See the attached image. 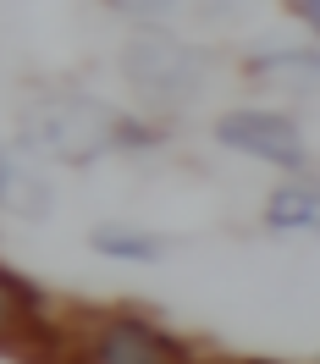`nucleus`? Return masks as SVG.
<instances>
[{
    "label": "nucleus",
    "instance_id": "nucleus-10",
    "mask_svg": "<svg viewBox=\"0 0 320 364\" xmlns=\"http://www.w3.org/2000/svg\"><path fill=\"white\" fill-rule=\"evenodd\" d=\"M293 6H298V17H304V23L320 33V0H293Z\"/></svg>",
    "mask_w": 320,
    "mask_h": 364
},
{
    "label": "nucleus",
    "instance_id": "nucleus-11",
    "mask_svg": "<svg viewBox=\"0 0 320 364\" xmlns=\"http://www.w3.org/2000/svg\"><path fill=\"white\" fill-rule=\"evenodd\" d=\"M6 182H11V160H6V149H0V199H6Z\"/></svg>",
    "mask_w": 320,
    "mask_h": 364
},
{
    "label": "nucleus",
    "instance_id": "nucleus-9",
    "mask_svg": "<svg viewBox=\"0 0 320 364\" xmlns=\"http://www.w3.org/2000/svg\"><path fill=\"white\" fill-rule=\"evenodd\" d=\"M111 11H122V17H138V23H149V17H171L177 11V0H105Z\"/></svg>",
    "mask_w": 320,
    "mask_h": 364
},
{
    "label": "nucleus",
    "instance_id": "nucleus-4",
    "mask_svg": "<svg viewBox=\"0 0 320 364\" xmlns=\"http://www.w3.org/2000/svg\"><path fill=\"white\" fill-rule=\"evenodd\" d=\"M215 138L227 149H243V155L287 166V171L304 166V138H298V127L287 116H276V111H227L215 122Z\"/></svg>",
    "mask_w": 320,
    "mask_h": 364
},
{
    "label": "nucleus",
    "instance_id": "nucleus-6",
    "mask_svg": "<svg viewBox=\"0 0 320 364\" xmlns=\"http://www.w3.org/2000/svg\"><path fill=\"white\" fill-rule=\"evenodd\" d=\"M265 221H271L276 232H320V188L315 182L276 188L271 205H265Z\"/></svg>",
    "mask_w": 320,
    "mask_h": 364
},
{
    "label": "nucleus",
    "instance_id": "nucleus-2",
    "mask_svg": "<svg viewBox=\"0 0 320 364\" xmlns=\"http://www.w3.org/2000/svg\"><path fill=\"white\" fill-rule=\"evenodd\" d=\"M122 72H127L133 89L155 94V100H183V94L193 89V77H199L193 50L177 45V39L160 33V28H144V33L127 39V50H122Z\"/></svg>",
    "mask_w": 320,
    "mask_h": 364
},
{
    "label": "nucleus",
    "instance_id": "nucleus-5",
    "mask_svg": "<svg viewBox=\"0 0 320 364\" xmlns=\"http://www.w3.org/2000/svg\"><path fill=\"white\" fill-rule=\"evenodd\" d=\"M45 331H50V315L39 309V293L0 271V348L6 353H28Z\"/></svg>",
    "mask_w": 320,
    "mask_h": 364
},
{
    "label": "nucleus",
    "instance_id": "nucleus-3",
    "mask_svg": "<svg viewBox=\"0 0 320 364\" xmlns=\"http://www.w3.org/2000/svg\"><path fill=\"white\" fill-rule=\"evenodd\" d=\"M83 359L89 364H188V348L171 342L160 326H149V320L111 315V320H94L89 326Z\"/></svg>",
    "mask_w": 320,
    "mask_h": 364
},
{
    "label": "nucleus",
    "instance_id": "nucleus-8",
    "mask_svg": "<svg viewBox=\"0 0 320 364\" xmlns=\"http://www.w3.org/2000/svg\"><path fill=\"white\" fill-rule=\"evenodd\" d=\"M254 72H276V77H293L298 89H315V83H320V55H298V50H287V55L254 61Z\"/></svg>",
    "mask_w": 320,
    "mask_h": 364
},
{
    "label": "nucleus",
    "instance_id": "nucleus-1",
    "mask_svg": "<svg viewBox=\"0 0 320 364\" xmlns=\"http://www.w3.org/2000/svg\"><path fill=\"white\" fill-rule=\"evenodd\" d=\"M122 127L105 105H94L83 94H61V100H39L23 111V138L33 155H50V160H67V166H83L94 160L111 133Z\"/></svg>",
    "mask_w": 320,
    "mask_h": 364
},
{
    "label": "nucleus",
    "instance_id": "nucleus-7",
    "mask_svg": "<svg viewBox=\"0 0 320 364\" xmlns=\"http://www.w3.org/2000/svg\"><path fill=\"white\" fill-rule=\"evenodd\" d=\"M94 249L116 254V259H155L160 243H155V237H144V232H127V227H100V232H94Z\"/></svg>",
    "mask_w": 320,
    "mask_h": 364
}]
</instances>
